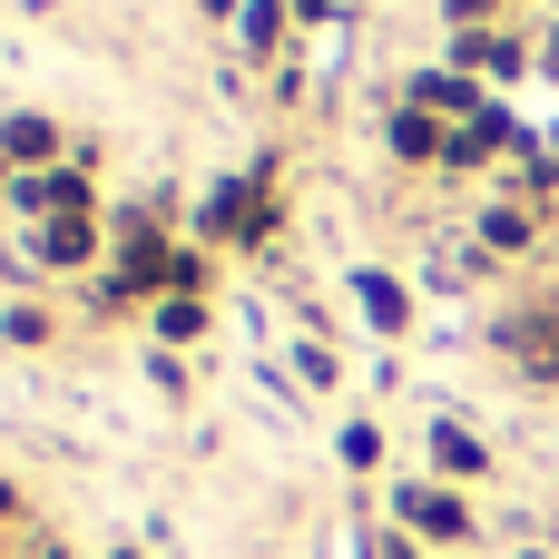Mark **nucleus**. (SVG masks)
I'll use <instances>...</instances> for the list:
<instances>
[{
	"label": "nucleus",
	"mask_w": 559,
	"mask_h": 559,
	"mask_svg": "<svg viewBox=\"0 0 559 559\" xmlns=\"http://www.w3.org/2000/svg\"><path fill=\"white\" fill-rule=\"evenodd\" d=\"M403 511H413L423 531H462V511H452V501H432V491H423V501H403Z\"/></svg>",
	"instance_id": "obj_1"
}]
</instances>
